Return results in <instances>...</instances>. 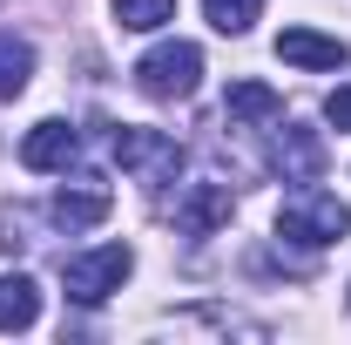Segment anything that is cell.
<instances>
[{
  "mask_svg": "<svg viewBox=\"0 0 351 345\" xmlns=\"http://www.w3.org/2000/svg\"><path fill=\"white\" fill-rule=\"evenodd\" d=\"M135 271V251L129 244H101V251H82V258L61 264V291L75 304H101L122 291V278Z\"/></svg>",
  "mask_w": 351,
  "mask_h": 345,
  "instance_id": "3",
  "label": "cell"
},
{
  "mask_svg": "<svg viewBox=\"0 0 351 345\" xmlns=\"http://www.w3.org/2000/svg\"><path fill=\"white\" fill-rule=\"evenodd\" d=\"M108 156H115L122 170H135L142 183H149V190L176 183V170H182V149H176L169 135L135 129V122H115V129H108Z\"/></svg>",
  "mask_w": 351,
  "mask_h": 345,
  "instance_id": "4",
  "label": "cell"
},
{
  "mask_svg": "<svg viewBox=\"0 0 351 345\" xmlns=\"http://www.w3.org/2000/svg\"><path fill=\"white\" fill-rule=\"evenodd\" d=\"M277 61H291V68H345L351 47L331 41V34H317V27H284L277 34Z\"/></svg>",
  "mask_w": 351,
  "mask_h": 345,
  "instance_id": "8",
  "label": "cell"
},
{
  "mask_svg": "<svg viewBox=\"0 0 351 345\" xmlns=\"http://www.w3.org/2000/svg\"><path fill=\"white\" fill-rule=\"evenodd\" d=\"M135 88L149 102H189L203 88V47L196 41H162L135 61Z\"/></svg>",
  "mask_w": 351,
  "mask_h": 345,
  "instance_id": "1",
  "label": "cell"
},
{
  "mask_svg": "<svg viewBox=\"0 0 351 345\" xmlns=\"http://www.w3.org/2000/svg\"><path fill=\"white\" fill-rule=\"evenodd\" d=\"M27 75H34V47L14 41V34H0V102H14V95L27 88Z\"/></svg>",
  "mask_w": 351,
  "mask_h": 345,
  "instance_id": "12",
  "label": "cell"
},
{
  "mask_svg": "<svg viewBox=\"0 0 351 345\" xmlns=\"http://www.w3.org/2000/svg\"><path fill=\"white\" fill-rule=\"evenodd\" d=\"M324 115H331V122H338V129H351V88H338V95H331V102H324Z\"/></svg>",
  "mask_w": 351,
  "mask_h": 345,
  "instance_id": "15",
  "label": "cell"
},
{
  "mask_svg": "<svg viewBox=\"0 0 351 345\" xmlns=\"http://www.w3.org/2000/svg\"><path fill=\"white\" fill-rule=\"evenodd\" d=\"M203 14H210L217 34H250V21L263 14V0H203Z\"/></svg>",
  "mask_w": 351,
  "mask_h": 345,
  "instance_id": "14",
  "label": "cell"
},
{
  "mask_svg": "<svg viewBox=\"0 0 351 345\" xmlns=\"http://www.w3.org/2000/svg\"><path fill=\"white\" fill-rule=\"evenodd\" d=\"M41 318V285L27 271H7L0 278V332H27Z\"/></svg>",
  "mask_w": 351,
  "mask_h": 345,
  "instance_id": "11",
  "label": "cell"
},
{
  "mask_svg": "<svg viewBox=\"0 0 351 345\" xmlns=\"http://www.w3.org/2000/svg\"><path fill=\"white\" fill-rule=\"evenodd\" d=\"M223 115H230V122H284V95L270 82H230Z\"/></svg>",
  "mask_w": 351,
  "mask_h": 345,
  "instance_id": "10",
  "label": "cell"
},
{
  "mask_svg": "<svg viewBox=\"0 0 351 345\" xmlns=\"http://www.w3.org/2000/svg\"><path fill=\"white\" fill-rule=\"evenodd\" d=\"M270 163H277L284 183H317V176H324V142H317V129L284 122V129H277V149H270Z\"/></svg>",
  "mask_w": 351,
  "mask_h": 345,
  "instance_id": "6",
  "label": "cell"
},
{
  "mask_svg": "<svg viewBox=\"0 0 351 345\" xmlns=\"http://www.w3.org/2000/svg\"><path fill=\"white\" fill-rule=\"evenodd\" d=\"M351 230V210L338 203V197H324V190H298L284 210H277V237L284 244H304V251H324V244H338Z\"/></svg>",
  "mask_w": 351,
  "mask_h": 345,
  "instance_id": "2",
  "label": "cell"
},
{
  "mask_svg": "<svg viewBox=\"0 0 351 345\" xmlns=\"http://www.w3.org/2000/svg\"><path fill=\"white\" fill-rule=\"evenodd\" d=\"M75 156H82V135L68 129V122H34L27 142H21V163L27 170H68Z\"/></svg>",
  "mask_w": 351,
  "mask_h": 345,
  "instance_id": "9",
  "label": "cell"
},
{
  "mask_svg": "<svg viewBox=\"0 0 351 345\" xmlns=\"http://www.w3.org/2000/svg\"><path fill=\"white\" fill-rule=\"evenodd\" d=\"M115 210V197H108V183H95V176H82V183H68L54 203H47V216L61 223V230H88V223H101V216Z\"/></svg>",
  "mask_w": 351,
  "mask_h": 345,
  "instance_id": "7",
  "label": "cell"
},
{
  "mask_svg": "<svg viewBox=\"0 0 351 345\" xmlns=\"http://www.w3.org/2000/svg\"><path fill=\"white\" fill-rule=\"evenodd\" d=\"M115 21L129 34H156L162 21H176V0H115Z\"/></svg>",
  "mask_w": 351,
  "mask_h": 345,
  "instance_id": "13",
  "label": "cell"
},
{
  "mask_svg": "<svg viewBox=\"0 0 351 345\" xmlns=\"http://www.w3.org/2000/svg\"><path fill=\"white\" fill-rule=\"evenodd\" d=\"M230 223V183H189L182 197H176V230L182 237H210V230H223Z\"/></svg>",
  "mask_w": 351,
  "mask_h": 345,
  "instance_id": "5",
  "label": "cell"
}]
</instances>
